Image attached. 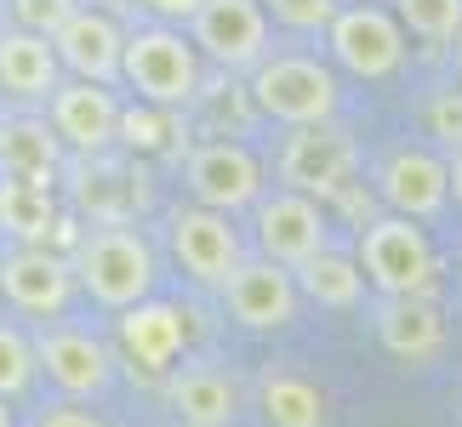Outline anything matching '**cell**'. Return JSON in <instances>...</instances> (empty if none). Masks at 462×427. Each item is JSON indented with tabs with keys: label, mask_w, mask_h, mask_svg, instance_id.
I'll list each match as a JSON object with an SVG mask.
<instances>
[{
	"label": "cell",
	"mask_w": 462,
	"mask_h": 427,
	"mask_svg": "<svg viewBox=\"0 0 462 427\" xmlns=\"http://www.w3.org/2000/svg\"><path fill=\"white\" fill-rule=\"evenodd\" d=\"M69 262H75V285H80V291L92 302H103V308H115V313L149 302L154 279H160L154 245L137 234V228H97L92 223L86 234H75Z\"/></svg>",
	"instance_id": "obj_1"
},
{
	"label": "cell",
	"mask_w": 462,
	"mask_h": 427,
	"mask_svg": "<svg viewBox=\"0 0 462 427\" xmlns=\"http://www.w3.org/2000/svg\"><path fill=\"white\" fill-rule=\"evenodd\" d=\"M58 183L69 188V205L86 228H137V217L154 211V183L143 171V159L132 154H69Z\"/></svg>",
	"instance_id": "obj_2"
},
{
	"label": "cell",
	"mask_w": 462,
	"mask_h": 427,
	"mask_svg": "<svg viewBox=\"0 0 462 427\" xmlns=\"http://www.w3.org/2000/svg\"><path fill=\"white\" fill-rule=\"evenodd\" d=\"M252 103L263 120H280V126H331L337 109H343V86L319 58L309 51H269L252 68Z\"/></svg>",
	"instance_id": "obj_3"
},
{
	"label": "cell",
	"mask_w": 462,
	"mask_h": 427,
	"mask_svg": "<svg viewBox=\"0 0 462 427\" xmlns=\"http://www.w3.org/2000/svg\"><path fill=\"white\" fill-rule=\"evenodd\" d=\"M120 80L137 92V103L189 114V103H194V92H200L206 68H200V51H194L189 34H177L166 23H149V29H132L126 34Z\"/></svg>",
	"instance_id": "obj_4"
},
{
	"label": "cell",
	"mask_w": 462,
	"mask_h": 427,
	"mask_svg": "<svg viewBox=\"0 0 462 427\" xmlns=\"http://www.w3.org/2000/svg\"><path fill=\"white\" fill-rule=\"evenodd\" d=\"M360 274L383 296H429L434 291V245L411 217H377L360 228Z\"/></svg>",
	"instance_id": "obj_5"
},
{
	"label": "cell",
	"mask_w": 462,
	"mask_h": 427,
	"mask_svg": "<svg viewBox=\"0 0 462 427\" xmlns=\"http://www.w3.org/2000/svg\"><path fill=\"white\" fill-rule=\"evenodd\" d=\"M189 41L223 75H245L269 58V12L263 0H200L189 17Z\"/></svg>",
	"instance_id": "obj_6"
},
{
	"label": "cell",
	"mask_w": 462,
	"mask_h": 427,
	"mask_svg": "<svg viewBox=\"0 0 462 427\" xmlns=\"http://www.w3.org/2000/svg\"><path fill=\"white\" fill-rule=\"evenodd\" d=\"M274 171H280L286 188L309 194V200H331L337 188L354 183L360 149H354V137L337 132V126H291V137L280 142Z\"/></svg>",
	"instance_id": "obj_7"
},
{
	"label": "cell",
	"mask_w": 462,
	"mask_h": 427,
	"mask_svg": "<svg viewBox=\"0 0 462 427\" xmlns=\"http://www.w3.org/2000/svg\"><path fill=\"white\" fill-rule=\"evenodd\" d=\"M326 46L337 68H348L360 80H388L405 63V29L383 6H343L326 23Z\"/></svg>",
	"instance_id": "obj_8"
},
{
	"label": "cell",
	"mask_w": 462,
	"mask_h": 427,
	"mask_svg": "<svg viewBox=\"0 0 462 427\" xmlns=\"http://www.w3.org/2000/svg\"><path fill=\"white\" fill-rule=\"evenodd\" d=\"M183 183H189L194 205L235 217V211L263 200V159L245 149V142H228V137L223 142H200V149L189 154V166H183Z\"/></svg>",
	"instance_id": "obj_9"
},
{
	"label": "cell",
	"mask_w": 462,
	"mask_h": 427,
	"mask_svg": "<svg viewBox=\"0 0 462 427\" xmlns=\"http://www.w3.org/2000/svg\"><path fill=\"white\" fill-rule=\"evenodd\" d=\"M166 240H171V257L183 262V274L194 285H223L245 262L235 223L223 211H206V205H177L166 217Z\"/></svg>",
	"instance_id": "obj_10"
},
{
	"label": "cell",
	"mask_w": 462,
	"mask_h": 427,
	"mask_svg": "<svg viewBox=\"0 0 462 427\" xmlns=\"http://www.w3.org/2000/svg\"><path fill=\"white\" fill-rule=\"evenodd\" d=\"M0 291L17 313H34V319H58L75 296V262L51 245H12L0 257Z\"/></svg>",
	"instance_id": "obj_11"
},
{
	"label": "cell",
	"mask_w": 462,
	"mask_h": 427,
	"mask_svg": "<svg viewBox=\"0 0 462 427\" xmlns=\"http://www.w3.org/2000/svg\"><path fill=\"white\" fill-rule=\"evenodd\" d=\"M217 291H223L228 319L245 325V331H286L297 319V296H303V291H297V274L280 268V262H269V257L240 262Z\"/></svg>",
	"instance_id": "obj_12"
},
{
	"label": "cell",
	"mask_w": 462,
	"mask_h": 427,
	"mask_svg": "<svg viewBox=\"0 0 462 427\" xmlns=\"http://www.w3.org/2000/svg\"><path fill=\"white\" fill-rule=\"evenodd\" d=\"M326 211L319 200L297 188H274L269 200H257V251L280 262V268H303L314 251H326Z\"/></svg>",
	"instance_id": "obj_13"
},
{
	"label": "cell",
	"mask_w": 462,
	"mask_h": 427,
	"mask_svg": "<svg viewBox=\"0 0 462 427\" xmlns=\"http://www.w3.org/2000/svg\"><path fill=\"white\" fill-rule=\"evenodd\" d=\"M46 120L69 154H103L115 149V132H120V97L92 80H63L46 97Z\"/></svg>",
	"instance_id": "obj_14"
},
{
	"label": "cell",
	"mask_w": 462,
	"mask_h": 427,
	"mask_svg": "<svg viewBox=\"0 0 462 427\" xmlns=\"http://www.w3.org/2000/svg\"><path fill=\"white\" fill-rule=\"evenodd\" d=\"M34 365H41L69 399H92L115 382L109 342H97L92 331H75V325H46L34 336Z\"/></svg>",
	"instance_id": "obj_15"
},
{
	"label": "cell",
	"mask_w": 462,
	"mask_h": 427,
	"mask_svg": "<svg viewBox=\"0 0 462 427\" xmlns=\"http://www.w3.org/2000/svg\"><path fill=\"white\" fill-rule=\"evenodd\" d=\"M51 51L75 80L92 86H120V51H126V29L97 6H75V17L51 34Z\"/></svg>",
	"instance_id": "obj_16"
},
{
	"label": "cell",
	"mask_w": 462,
	"mask_h": 427,
	"mask_svg": "<svg viewBox=\"0 0 462 427\" xmlns=\"http://www.w3.org/2000/svg\"><path fill=\"white\" fill-rule=\"evenodd\" d=\"M377 194L394 217H411V223H429L446 211L451 200V177H446V159L429 154V149H394L377 171Z\"/></svg>",
	"instance_id": "obj_17"
},
{
	"label": "cell",
	"mask_w": 462,
	"mask_h": 427,
	"mask_svg": "<svg viewBox=\"0 0 462 427\" xmlns=\"http://www.w3.org/2000/svg\"><path fill=\"white\" fill-rule=\"evenodd\" d=\"M63 159H69V149L58 142V132H51L46 114H6L0 120V171L6 177L58 188Z\"/></svg>",
	"instance_id": "obj_18"
},
{
	"label": "cell",
	"mask_w": 462,
	"mask_h": 427,
	"mask_svg": "<svg viewBox=\"0 0 462 427\" xmlns=\"http://www.w3.org/2000/svg\"><path fill=\"white\" fill-rule=\"evenodd\" d=\"M63 86V63L46 34L6 29L0 34V97L12 103H46Z\"/></svg>",
	"instance_id": "obj_19"
},
{
	"label": "cell",
	"mask_w": 462,
	"mask_h": 427,
	"mask_svg": "<svg viewBox=\"0 0 462 427\" xmlns=\"http://www.w3.org/2000/svg\"><path fill=\"white\" fill-rule=\"evenodd\" d=\"M377 342L405 365H429L446 348V319L429 296H383L377 308Z\"/></svg>",
	"instance_id": "obj_20"
},
{
	"label": "cell",
	"mask_w": 462,
	"mask_h": 427,
	"mask_svg": "<svg viewBox=\"0 0 462 427\" xmlns=\"http://www.w3.org/2000/svg\"><path fill=\"white\" fill-rule=\"evenodd\" d=\"M166 404L177 411L183 427H235V416H240L235 382L217 377V370H206V365L166 370Z\"/></svg>",
	"instance_id": "obj_21"
},
{
	"label": "cell",
	"mask_w": 462,
	"mask_h": 427,
	"mask_svg": "<svg viewBox=\"0 0 462 427\" xmlns=\"http://www.w3.org/2000/svg\"><path fill=\"white\" fill-rule=\"evenodd\" d=\"M120 342H126V353L143 370L166 377L171 359L183 353V319H177V308H166V302H137V308L120 313Z\"/></svg>",
	"instance_id": "obj_22"
},
{
	"label": "cell",
	"mask_w": 462,
	"mask_h": 427,
	"mask_svg": "<svg viewBox=\"0 0 462 427\" xmlns=\"http://www.w3.org/2000/svg\"><path fill=\"white\" fill-rule=\"evenodd\" d=\"M58 223H63V211L46 183H23V177L0 171V234L12 245H46L58 234Z\"/></svg>",
	"instance_id": "obj_23"
},
{
	"label": "cell",
	"mask_w": 462,
	"mask_h": 427,
	"mask_svg": "<svg viewBox=\"0 0 462 427\" xmlns=\"http://www.w3.org/2000/svg\"><path fill=\"white\" fill-rule=\"evenodd\" d=\"M297 274V291L314 296L319 308H354V302L365 296V274H360V257H343V251H314Z\"/></svg>",
	"instance_id": "obj_24"
},
{
	"label": "cell",
	"mask_w": 462,
	"mask_h": 427,
	"mask_svg": "<svg viewBox=\"0 0 462 427\" xmlns=\"http://www.w3.org/2000/svg\"><path fill=\"white\" fill-rule=\"evenodd\" d=\"M115 149H126L137 159L183 154V114H177V109H154V103H132V109H120Z\"/></svg>",
	"instance_id": "obj_25"
},
{
	"label": "cell",
	"mask_w": 462,
	"mask_h": 427,
	"mask_svg": "<svg viewBox=\"0 0 462 427\" xmlns=\"http://www.w3.org/2000/svg\"><path fill=\"white\" fill-rule=\"evenodd\" d=\"M257 404H263V422L269 427H326V394L303 377H263L257 387Z\"/></svg>",
	"instance_id": "obj_26"
},
{
	"label": "cell",
	"mask_w": 462,
	"mask_h": 427,
	"mask_svg": "<svg viewBox=\"0 0 462 427\" xmlns=\"http://www.w3.org/2000/svg\"><path fill=\"white\" fill-rule=\"evenodd\" d=\"M189 109L200 114V132H211V137H223V126L235 132V137H245V126L263 120L257 103H252V92H245V86H228V75H223V86H206L200 80V92H194Z\"/></svg>",
	"instance_id": "obj_27"
},
{
	"label": "cell",
	"mask_w": 462,
	"mask_h": 427,
	"mask_svg": "<svg viewBox=\"0 0 462 427\" xmlns=\"http://www.w3.org/2000/svg\"><path fill=\"white\" fill-rule=\"evenodd\" d=\"M394 17L417 41H457L462 34V0H394Z\"/></svg>",
	"instance_id": "obj_28"
},
{
	"label": "cell",
	"mask_w": 462,
	"mask_h": 427,
	"mask_svg": "<svg viewBox=\"0 0 462 427\" xmlns=\"http://www.w3.org/2000/svg\"><path fill=\"white\" fill-rule=\"evenodd\" d=\"M34 342L23 331H12V325H0V399H17V394H29V382H34Z\"/></svg>",
	"instance_id": "obj_29"
},
{
	"label": "cell",
	"mask_w": 462,
	"mask_h": 427,
	"mask_svg": "<svg viewBox=\"0 0 462 427\" xmlns=\"http://www.w3.org/2000/svg\"><path fill=\"white\" fill-rule=\"evenodd\" d=\"M263 12L297 34H326V23L343 12V0H263Z\"/></svg>",
	"instance_id": "obj_30"
},
{
	"label": "cell",
	"mask_w": 462,
	"mask_h": 427,
	"mask_svg": "<svg viewBox=\"0 0 462 427\" xmlns=\"http://www.w3.org/2000/svg\"><path fill=\"white\" fill-rule=\"evenodd\" d=\"M6 6H12V23H17V29L46 34V41H51V34H58L69 17H75L80 0H6Z\"/></svg>",
	"instance_id": "obj_31"
},
{
	"label": "cell",
	"mask_w": 462,
	"mask_h": 427,
	"mask_svg": "<svg viewBox=\"0 0 462 427\" xmlns=\"http://www.w3.org/2000/svg\"><path fill=\"white\" fill-rule=\"evenodd\" d=\"M429 137H439L446 149H462V92H434L429 97Z\"/></svg>",
	"instance_id": "obj_32"
},
{
	"label": "cell",
	"mask_w": 462,
	"mask_h": 427,
	"mask_svg": "<svg viewBox=\"0 0 462 427\" xmlns=\"http://www.w3.org/2000/svg\"><path fill=\"white\" fill-rule=\"evenodd\" d=\"M34 427H103V416H92L75 399H63V404H46V411L34 416Z\"/></svg>",
	"instance_id": "obj_33"
},
{
	"label": "cell",
	"mask_w": 462,
	"mask_h": 427,
	"mask_svg": "<svg viewBox=\"0 0 462 427\" xmlns=\"http://www.w3.org/2000/svg\"><path fill=\"white\" fill-rule=\"evenodd\" d=\"M143 6L160 17V23H189V17L200 12V0H143Z\"/></svg>",
	"instance_id": "obj_34"
},
{
	"label": "cell",
	"mask_w": 462,
	"mask_h": 427,
	"mask_svg": "<svg viewBox=\"0 0 462 427\" xmlns=\"http://www.w3.org/2000/svg\"><path fill=\"white\" fill-rule=\"evenodd\" d=\"M446 177H451V194H457V205H462V149L446 159Z\"/></svg>",
	"instance_id": "obj_35"
},
{
	"label": "cell",
	"mask_w": 462,
	"mask_h": 427,
	"mask_svg": "<svg viewBox=\"0 0 462 427\" xmlns=\"http://www.w3.org/2000/svg\"><path fill=\"white\" fill-rule=\"evenodd\" d=\"M0 427H17V422H12V411H6V399H0Z\"/></svg>",
	"instance_id": "obj_36"
},
{
	"label": "cell",
	"mask_w": 462,
	"mask_h": 427,
	"mask_svg": "<svg viewBox=\"0 0 462 427\" xmlns=\"http://www.w3.org/2000/svg\"><path fill=\"white\" fill-rule=\"evenodd\" d=\"M457 80H462V34H457Z\"/></svg>",
	"instance_id": "obj_37"
}]
</instances>
